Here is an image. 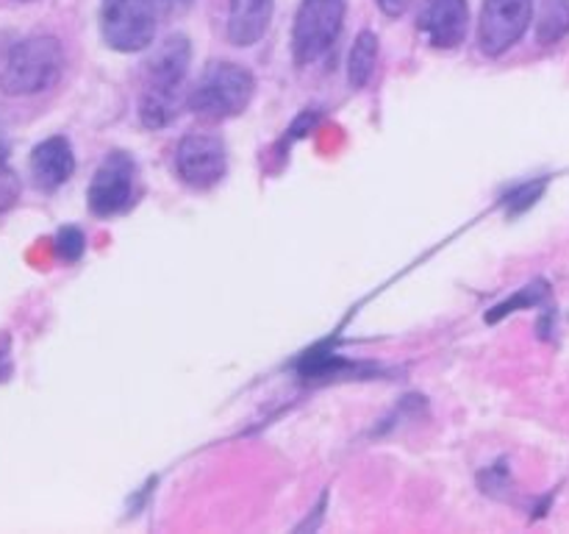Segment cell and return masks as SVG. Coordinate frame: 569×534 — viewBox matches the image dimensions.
<instances>
[{"label": "cell", "mask_w": 569, "mask_h": 534, "mask_svg": "<svg viewBox=\"0 0 569 534\" xmlns=\"http://www.w3.org/2000/svg\"><path fill=\"white\" fill-rule=\"evenodd\" d=\"M87 250V239H83L81 228L64 226L59 234H56V254L64 261H78Z\"/></svg>", "instance_id": "obj_16"}, {"label": "cell", "mask_w": 569, "mask_h": 534, "mask_svg": "<svg viewBox=\"0 0 569 534\" xmlns=\"http://www.w3.org/2000/svg\"><path fill=\"white\" fill-rule=\"evenodd\" d=\"M548 298H550L548 281L528 284V287H522L520 293L511 295V298H506L503 304L495 306V312H489V323L500 320V317L511 315V312H517V309H531V306L545 304V300H548Z\"/></svg>", "instance_id": "obj_14"}, {"label": "cell", "mask_w": 569, "mask_h": 534, "mask_svg": "<svg viewBox=\"0 0 569 534\" xmlns=\"http://www.w3.org/2000/svg\"><path fill=\"white\" fill-rule=\"evenodd\" d=\"M345 20V0H303L295 14L292 53L298 65L322 59L337 42Z\"/></svg>", "instance_id": "obj_3"}, {"label": "cell", "mask_w": 569, "mask_h": 534, "mask_svg": "<svg viewBox=\"0 0 569 534\" xmlns=\"http://www.w3.org/2000/svg\"><path fill=\"white\" fill-rule=\"evenodd\" d=\"M192 48L183 33H172L144 61V89H159V92H181L189 72Z\"/></svg>", "instance_id": "obj_8"}, {"label": "cell", "mask_w": 569, "mask_h": 534, "mask_svg": "<svg viewBox=\"0 0 569 534\" xmlns=\"http://www.w3.org/2000/svg\"><path fill=\"white\" fill-rule=\"evenodd\" d=\"M531 20V0H487L478 22V48L487 56L506 53L526 37Z\"/></svg>", "instance_id": "obj_6"}, {"label": "cell", "mask_w": 569, "mask_h": 534, "mask_svg": "<svg viewBox=\"0 0 569 534\" xmlns=\"http://www.w3.org/2000/svg\"><path fill=\"white\" fill-rule=\"evenodd\" d=\"M467 22H470L467 0H426V9H422L417 26L433 48L450 50L465 42Z\"/></svg>", "instance_id": "obj_9"}, {"label": "cell", "mask_w": 569, "mask_h": 534, "mask_svg": "<svg viewBox=\"0 0 569 534\" xmlns=\"http://www.w3.org/2000/svg\"><path fill=\"white\" fill-rule=\"evenodd\" d=\"M226 145L211 134H189L176 148V170L183 184L194 189H209L226 176Z\"/></svg>", "instance_id": "obj_7"}, {"label": "cell", "mask_w": 569, "mask_h": 534, "mask_svg": "<svg viewBox=\"0 0 569 534\" xmlns=\"http://www.w3.org/2000/svg\"><path fill=\"white\" fill-rule=\"evenodd\" d=\"M64 72V50L56 37H28L6 53L0 89L6 95H37L53 87Z\"/></svg>", "instance_id": "obj_2"}, {"label": "cell", "mask_w": 569, "mask_h": 534, "mask_svg": "<svg viewBox=\"0 0 569 534\" xmlns=\"http://www.w3.org/2000/svg\"><path fill=\"white\" fill-rule=\"evenodd\" d=\"M542 192H545V181L522 184L520 189H515V192L509 195V200H506V206H509L511 215H520V211H526L528 206L537 204V200L542 198Z\"/></svg>", "instance_id": "obj_17"}, {"label": "cell", "mask_w": 569, "mask_h": 534, "mask_svg": "<svg viewBox=\"0 0 569 534\" xmlns=\"http://www.w3.org/2000/svg\"><path fill=\"white\" fill-rule=\"evenodd\" d=\"M156 3L164 6L167 11H183L189 3H192V0H156Z\"/></svg>", "instance_id": "obj_21"}, {"label": "cell", "mask_w": 569, "mask_h": 534, "mask_svg": "<svg viewBox=\"0 0 569 534\" xmlns=\"http://www.w3.org/2000/svg\"><path fill=\"white\" fill-rule=\"evenodd\" d=\"M276 0H228V39L250 48L267 33Z\"/></svg>", "instance_id": "obj_11"}, {"label": "cell", "mask_w": 569, "mask_h": 534, "mask_svg": "<svg viewBox=\"0 0 569 534\" xmlns=\"http://www.w3.org/2000/svg\"><path fill=\"white\" fill-rule=\"evenodd\" d=\"M31 176L39 189H59L76 172V154L64 137H50L31 150Z\"/></svg>", "instance_id": "obj_10"}, {"label": "cell", "mask_w": 569, "mask_h": 534, "mask_svg": "<svg viewBox=\"0 0 569 534\" xmlns=\"http://www.w3.org/2000/svg\"><path fill=\"white\" fill-rule=\"evenodd\" d=\"M376 3L387 17H400L406 9H409L411 0H376Z\"/></svg>", "instance_id": "obj_20"}, {"label": "cell", "mask_w": 569, "mask_h": 534, "mask_svg": "<svg viewBox=\"0 0 569 534\" xmlns=\"http://www.w3.org/2000/svg\"><path fill=\"white\" fill-rule=\"evenodd\" d=\"M378 61V37L372 31H361L356 37L353 48H350L348 59V81L353 89L367 87V81L372 78Z\"/></svg>", "instance_id": "obj_12"}, {"label": "cell", "mask_w": 569, "mask_h": 534, "mask_svg": "<svg viewBox=\"0 0 569 534\" xmlns=\"http://www.w3.org/2000/svg\"><path fill=\"white\" fill-rule=\"evenodd\" d=\"M3 161H9V148H6V142H0V165Z\"/></svg>", "instance_id": "obj_22"}, {"label": "cell", "mask_w": 569, "mask_h": 534, "mask_svg": "<svg viewBox=\"0 0 569 534\" xmlns=\"http://www.w3.org/2000/svg\"><path fill=\"white\" fill-rule=\"evenodd\" d=\"M17 198H20V178L14 176L9 161H3L0 165V215L9 211L17 204Z\"/></svg>", "instance_id": "obj_18"}, {"label": "cell", "mask_w": 569, "mask_h": 534, "mask_svg": "<svg viewBox=\"0 0 569 534\" xmlns=\"http://www.w3.org/2000/svg\"><path fill=\"white\" fill-rule=\"evenodd\" d=\"M256 92V78L237 61H211L189 95V109L200 120L220 122L242 115Z\"/></svg>", "instance_id": "obj_1"}, {"label": "cell", "mask_w": 569, "mask_h": 534, "mask_svg": "<svg viewBox=\"0 0 569 534\" xmlns=\"http://www.w3.org/2000/svg\"><path fill=\"white\" fill-rule=\"evenodd\" d=\"M100 31L111 50H144L156 37V0H103Z\"/></svg>", "instance_id": "obj_4"}, {"label": "cell", "mask_w": 569, "mask_h": 534, "mask_svg": "<svg viewBox=\"0 0 569 534\" xmlns=\"http://www.w3.org/2000/svg\"><path fill=\"white\" fill-rule=\"evenodd\" d=\"M11 339L6 334H0V384L11 378V356H9Z\"/></svg>", "instance_id": "obj_19"}, {"label": "cell", "mask_w": 569, "mask_h": 534, "mask_svg": "<svg viewBox=\"0 0 569 534\" xmlns=\"http://www.w3.org/2000/svg\"><path fill=\"white\" fill-rule=\"evenodd\" d=\"M569 31V3L567 0H548L545 14L539 20V42L553 44Z\"/></svg>", "instance_id": "obj_15"}, {"label": "cell", "mask_w": 569, "mask_h": 534, "mask_svg": "<svg viewBox=\"0 0 569 534\" xmlns=\"http://www.w3.org/2000/svg\"><path fill=\"white\" fill-rule=\"evenodd\" d=\"M181 92H159V89H144L139 100V117L148 128H164L176 120Z\"/></svg>", "instance_id": "obj_13"}, {"label": "cell", "mask_w": 569, "mask_h": 534, "mask_svg": "<svg viewBox=\"0 0 569 534\" xmlns=\"http://www.w3.org/2000/svg\"><path fill=\"white\" fill-rule=\"evenodd\" d=\"M133 195H137V161L122 150H114L106 156L89 184V209L98 217L122 215L133 204Z\"/></svg>", "instance_id": "obj_5"}]
</instances>
